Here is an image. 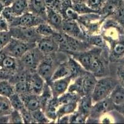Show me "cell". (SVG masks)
<instances>
[{"label":"cell","instance_id":"obj_1","mask_svg":"<svg viewBox=\"0 0 124 124\" xmlns=\"http://www.w3.org/2000/svg\"><path fill=\"white\" fill-rule=\"evenodd\" d=\"M102 48L93 47L80 53L72 55L85 70L96 77H102L105 73V65L101 58Z\"/></svg>","mask_w":124,"mask_h":124},{"label":"cell","instance_id":"obj_2","mask_svg":"<svg viewBox=\"0 0 124 124\" xmlns=\"http://www.w3.org/2000/svg\"><path fill=\"white\" fill-rule=\"evenodd\" d=\"M116 85V80L110 77H100L97 79L91 94L93 103L109 97Z\"/></svg>","mask_w":124,"mask_h":124},{"label":"cell","instance_id":"obj_3","mask_svg":"<svg viewBox=\"0 0 124 124\" xmlns=\"http://www.w3.org/2000/svg\"><path fill=\"white\" fill-rule=\"evenodd\" d=\"M44 57L45 55L35 46L27 51L19 58L20 65L29 72H35Z\"/></svg>","mask_w":124,"mask_h":124},{"label":"cell","instance_id":"obj_4","mask_svg":"<svg viewBox=\"0 0 124 124\" xmlns=\"http://www.w3.org/2000/svg\"><path fill=\"white\" fill-rule=\"evenodd\" d=\"M35 46L36 44L26 42L12 37L7 45L3 48L1 52H3L6 55L19 59L27 51Z\"/></svg>","mask_w":124,"mask_h":124},{"label":"cell","instance_id":"obj_5","mask_svg":"<svg viewBox=\"0 0 124 124\" xmlns=\"http://www.w3.org/2000/svg\"><path fill=\"white\" fill-rule=\"evenodd\" d=\"M11 37L28 43L36 44L41 36L37 32L35 27H25L21 26L9 27Z\"/></svg>","mask_w":124,"mask_h":124},{"label":"cell","instance_id":"obj_6","mask_svg":"<svg viewBox=\"0 0 124 124\" xmlns=\"http://www.w3.org/2000/svg\"><path fill=\"white\" fill-rule=\"evenodd\" d=\"M46 22L43 18L38 16L37 14L30 11L25 12L21 16H18L14 18L9 22V27L21 26L25 27H35L37 26Z\"/></svg>","mask_w":124,"mask_h":124},{"label":"cell","instance_id":"obj_7","mask_svg":"<svg viewBox=\"0 0 124 124\" xmlns=\"http://www.w3.org/2000/svg\"><path fill=\"white\" fill-rule=\"evenodd\" d=\"M54 54L45 55L36 71L48 84L50 83L53 74L59 65H56V60L54 59Z\"/></svg>","mask_w":124,"mask_h":124},{"label":"cell","instance_id":"obj_8","mask_svg":"<svg viewBox=\"0 0 124 124\" xmlns=\"http://www.w3.org/2000/svg\"><path fill=\"white\" fill-rule=\"evenodd\" d=\"M62 32L70 37L86 41V34L83 31L78 20H64Z\"/></svg>","mask_w":124,"mask_h":124},{"label":"cell","instance_id":"obj_9","mask_svg":"<svg viewBox=\"0 0 124 124\" xmlns=\"http://www.w3.org/2000/svg\"><path fill=\"white\" fill-rule=\"evenodd\" d=\"M36 47L44 55L54 54L59 51V45L53 36L41 37L36 43Z\"/></svg>","mask_w":124,"mask_h":124},{"label":"cell","instance_id":"obj_10","mask_svg":"<svg viewBox=\"0 0 124 124\" xmlns=\"http://www.w3.org/2000/svg\"><path fill=\"white\" fill-rule=\"evenodd\" d=\"M111 103L110 98L108 97L93 103L87 119H89V121L99 122V117L109 111Z\"/></svg>","mask_w":124,"mask_h":124},{"label":"cell","instance_id":"obj_11","mask_svg":"<svg viewBox=\"0 0 124 124\" xmlns=\"http://www.w3.org/2000/svg\"><path fill=\"white\" fill-rule=\"evenodd\" d=\"M72 79L70 76L51 81L48 85L51 89L53 97H58L67 91Z\"/></svg>","mask_w":124,"mask_h":124},{"label":"cell","instance_id":"obj_12","mask_svg":"<svg viewBox=\"0 0 124 124\" xmlns=\"http://www.w3.org/2000/svg\"><path fill=\"white\" fill-rule=\"evenodd\" d=\"M30 93L40 95L43 90L46 81L37 73V71L30 73L27 79Z\"/></svg>","mask_w":124,"mask_h":124},{"label":"cell","instance_id":"obj_13","mask_svg":"<svg viewBox=\"0 0 124 124\" xmlns=\"http://www.w3.org/2000/svg\"><path fill=\"white\" fill-rule=\"evenodd\" d=\"M64 18L59 11L46 7V22L49 24L56 31L62 32V26Z\"/></svg>","mask_w":124,"mask_h":124},{"label":"cell","instance_id":"obj_14","mask_svg":"<svg viewBox=\"0 0 124 124\" xmlns=\"http://www.w3.org/2000/svg\"><path fill=\"white\" fill-rule=\"evenodd\" d=\"M82 80L83 95H91L96 83L97 78L92 73L86 71L82 75Z\"/></svg>","mask_w":124,"mask_h":124},{"label":"cell","instance_id":"obj_15","mask_svg":"<svg viewBox=\"0 0 124 124\" xmlns=\"http://www.w3.org/2000/svg\"><path fill=\"white\" fill-rule=\"evenodd\" d=\"M20 95L23 101L25 107L30 112H33L37 109H41L39 95L32 93H28Z\"/></svg>","mask_w":124,"mask_h":124},{"label":"cell","instance_id":"obj_16","mask_svg":"<svg viewBox=\"0 0 124 124\" xmlns=\"http://www.w3.org/2000/svg\"><path fill=\"white\" fill-rule=\"evenodd\" d=\"M29 11L41 17L46 21V6L45 0H29Z\"/></svg>","mask_w":124,"mask_h":124},{"label":"cell","instance_id":"obj_17","mask_svg":"<svg viewBox=\"0 0 124 124\" xmlns=\"http://www.w3.org/2000/svg\"><path fill=\"white\" fill-rule=\"evenodd\" d=\"M17 59L12 57L4 55L3 58L0 61V68L10 75L14 74L18 68Z\"/></svg>","mask_w":124,"mask_h":124},{"label":"cell","instance_id":"obj_18","mask_svg":"<svg viewBox=\"0 0 124 124\" xmlns=\"http://www.w3.org/2000/svg\"><path fill=\"white\" fill-rule=\"evenodd\" d=\"M93 104L91 95H84L81 96L77 102V111L88 117Z\"/></svg>","mask_w":124,"mask_h":124},{"label":"cell","instance_id":"obj_19","mask_svg":"<svg viewBox=\"0 0 124 124\" xmlns=\"http://www.w3.org/2000/svg\"><path fill=\"white\" fill-rule=\"evenodd\" d=\"M67 63L69 67L70 76L72 79L80 76L87 71L80 64L79 62L77 61L72 57H69L68 58Z\"/></svg>","mask_w":124,"mask_h":124},{"label":"cell","instance_id":"obj_20","mask_svg":"<svg viewBox=\"0 0 124 124\" xmlns=\"http://www.w3.org/2000/svg\"><path fill=\"white\" fill-rule=\"evenodd\" d=\"M120 5V0H106L100 11V14L102 17L114 14Z\"/></svg>","mask_w":124,"mask_h":124},{"label":"cell","instance_id":"obj_21","mask_svg":"<svg viewBox=\"0 0 124 124\" xmlns=\"http://www.w3.org/2000/svg\"><path fill=\"white\" fill-rule=\"evenodd\" d=\"M109 96L112 103L116 106L124 104V86L116 85Z\"/></svg>","mask_w":124,"mask_h":124},{"label":"cell","instance_id":"obj_22","mask_svg":"<svg viewBox=\"0 0 124 124\" xmlns=\"http://www.w3.org/2000/svg\"><path fill=\"white\" fill-rule=\"evenodd\" d=\"M70 76V70L69 67L67 60L64 61L62 63H59L54 71L53 76L51 77V81L65 78ZM50 81V82H51Z\"/></svg>","mask_w":124,"mask_h":124},{"label":"cell","instance_id":"obj_23","mask_svg":"<svg viewBox=\"0 0 124 124\" xmlns=\"http://www.w3.org/2000/svg\"><path fill=\"white\" fill-rule=\"evenodd\" d=\"M77 102H74L59 105L57 110V119L62 116L70 115L77 111Z\"/></svg>","mask_w":124,"mask_h":124},{"label":"cell","instance_id":"obj_24","mask_svg":"<svg viewBox=\"0 0 124 124\" xmlns=\"http://www.w3.org/2000/svg\"><path fill=\"white\" fill-rule=\"evenodd\" d=\"M17 16L29 11V0H14L11 6Z\"/></svg>","mask_w":124,"mask_h":124},{"label":"cell","instance_id":"obj_25","mask_svg":"<svg viewBox=\"0 0 124 124\" xmlns=\"http://www.w3.org/2000/svg\"><path fill=\"white\" fill-rule=\"evenodd\" d=\"M15 93L14 85L7 79L0 81V95L9 97Z\"/></svg>","mask_w":124,"mask_h":124},{"label":"cell","instance_id":"obj_26","mask_svg":"<svg viewBox=\"0 0 124 124\" xmlns=\"http://www.w3.org/2000/svg\"><path fill=\"white\" fill-rule=\"evenodd\" d=\"M37 32L41 37H48L51 36L54 34L56 30L46 22H44L35 27Z\"/></svg>","mask_w":124,"mask_h":124},{"label":"cell","instance_id":"obj_27","mask_svg":"<svg viewBox=\"0 0 124 124\" xmlns=\"http://www.w3.org/2000/svg\"><path fill=\"white\" fill-rule=\"evenodd\" d=\"M80 97V95L76 94V93L67 91V92L62 94L61 95L57 97V100H58L59 105H61V104L70 103V102H78Z\"/></svg>","mask_w":124,"mask_h":124},{"label":"cell","instance_id":"obj_28","mask_svg":"<svg viewBox=\"0 0 124 124\" xmlns=\"http://www.w3.org/2000/svg\"><path fill=\"white\" fill-rule=\"evenodd\" d=\"M12 110L9 97L0 95V116L9 115Z\"/></svg>","mask_w":124,"mask_h":124},{"label":"cell","instance_id":"obj_29","mask_svg":"<svg viewBox=\"0 0 124 124\" xmlns=\"http://www.w3.org/2000/svg\"><path fill=\"white\" fill-rule=\"evenodd\" d=\"M9 99L13 109L20 111L25 107L24 104H23V102L21 98V95L18 94L17 93H14V94H12L9 97Z\"/></svg>","mask_w":124,"mask_h":124},{"label":"cell","instance_id":"obj_30","mask_svg":"<svg viewBox=\"0 0 124 124\" xmlns=\"http://www.w3.org/2000/svg\"><path fill=\"white\" fill-rule=\"evenodd\" d=\"M31 112V115L33 117L35 123H38V124H46V123H50L51 121L46 115L44 111L41 109H37L36 111H33Z\"/></svg>","mask_w":124,"mask_h":124},{"label":"cell","instance_id":"obj_31","mask_svg":"<svg viewBox=\"0 0 124 124\" xmlns=\"http://www.w3.org/2000/svg\"><path fill=\"white\" fill-rule=\"evenodd\" d=\"M14 85L15 93H17L19 95H23V94L30 93L27 80L17 81L14 83Z\"/></svg>","mask_w":124,"mask_h":124},{"label":"cell","instance_id":"obj_32","mask_svg":"<svg viewBox=\"0 0 124 124\" xmlns=\"http://www.w3.org/2000/svg\"><path fill=\"white\" fill-rule=\"evenodd\" d=\"M73 8L74 10L77 12V13L80 15H83V14H88L91 13H100L99 12L94 11L91 10L90 8H89L87 4L85 3H78V4H72Z\"/></svg>","mask_w":124,"mask_h":124},{"label":"cell","instance_id":"obj_33","mask_svg":"<svg viewBox=\"0 0 124 124\" xmlns=\"http://www.w3.org/2000/svg\"><path fill=\"white\" fill-rule=\"evenodd\" d=\"M88 117L80 113L77 111H75L74 113L70 114L69 123L72 124H83L86 123Z\"/></svg>","mask_w":124,"mask_h":124},{"label":"cell","instance_id":"obj_34","mask_svg":"<svg viewBox=\"0 0 124 124\" xmlns=\"http://www.w3.org/2000/svg\"><path fill=\"white\" fill-rule=\"evenodd\" d=\"M106 0H86L85 3L88 6L94 11L99 12L102 9L104 4L105 3Z\"/></svg>","mask_w":124,"mask_h":124},{"label":"cell","instance_id":"obj_35","mask_svg":"<svg viewBox=\"0 0 124 124\" xmlns=\"http://www.w3.org/2000/svg\"><path fill=\"white\" fill-rule=\"evenodd\" d=\"M9 122L13 124H23V119L20 111L13 109L9 115Z\"/></svg>","mask_w":124,"mask_h":124},{"label":"cell","instance_id":"obj_36","mask_svg":"<svg viewBox=\"0 0 124 124\" xmlns=\"http://www.w3.org/2000/svg\"><path fill=\"white\" fill-rule=\"evenodd\" d=\"M12 38L9 31H0V52Z\"/></svg>","mask_w":124,"mask_h":124},{"label":"cell","instance_id":"obj_37","mask_svg":"<svg viewBox=\"0 0 124 124\" xmlns=\"http://www.w3.org/2000/svg\"><path fill=\"white\" fill-rule=\"evenodd\" d=\"M1 15V16L3 18H4L6 20H7L8 24L14 18H16L17 16L15 14V13H14V11H13V10H12L11 6L4 7Z\"/></svg>","mask_w":124,"mask_h":124},{"label":"cell","instance_id":"obj_38","mask_svg":"<svg viewBox=\"0 0 124 124\" xmlns=\"http://www.w3.org/2000/svg\"><path fill=\"white\" fill-rule=\"evenodd\" d=\"M20 112L22 115L23 123H25V124L33 123L34 124L35 121L33 119L32 115H31V112L29 111L27 109H26L25 107L23 108L21 111H20Z\"/></svg>","mask_w":124,"mask_h":124},{"label":"cell","instance_id":"obj_39","mask_svg":"<svg viewBox=\"0 0 124 124\" xmlns=\"http://www.w3.org/2000/svg\"><path fill=\"white\" fill-rule=\"evenodd\" d=\"M112 53L114 56L119 57L124 53V43L118 42L114 45Z\"/></svg>","mask_w":124,"mask_h":124},{"label":"cell","instance_id":"obj_40","mask_svg":"<svg viewBox=\"0 0 124 124\" xmlns=\"http://www.w3.org/2000/svg\"><path fill=\"white\" fill-rule=\"evenodd\" d=\"M116 19L120 23L124 24V6H120L119 9L114 13Z\"/></svg>","mask_w":124,"mask_h":124},{"label":"cell","instance_id":"obj_41","mask_svg":"<svg viewBox=\"0 0 124 124\" xmlns=\"http://www.w3.org/2000/svg\"><path fill=\"white\" fill-rule=\"evenodd\" d=\"M9 26L8 21L3 17L0 18V31H9Z\"/></svg>","mask_w":124,"mask_h":124},{"label":"cell","instance_id":"obj_42","mask_svg":"<svg viewBox=\"0 0 124 124\" xmlns=\"http://www.w3.org/2000/svg\"><path fill=\"white\" fill-rule=\"evenodd\" d=\"M69 118L70 115H66L62 116L61 117L57 119L56 121L59 124H66V123L69 124Z\"/></svg>","mask_w":124,"mask_h":124},{"label":"cell","instance_id":"obj_43","mask_svg":"<svg viewBox=\"0 0 124 124\" xmlns=\"http://www.w3.org/2000/svg\"><path fill=\"white\" fill-rule=\"evenodd\" d=\"M10 75L8 74L7 73H6L3 70H2L0 68V81L1 80H4V79H8Z\"/></svg>","mask_w":124,"mask_h":124},{"label":"cell","instance_id":"obj_44","mask_svg":"<svg viewBox=\"0 0 124 124\" xmlns=\"http://www.w3.org/2000/svg\"><path fill=\"white\" fill-rule=\"evenodd\" d=\"M14 0H0V2L2 3L4 7L11 6L14 3Z\"/></svg>","mask_w":124,"mask_h":124},{"label":"cell","instance_id":"obj_45","mask_svg":"<svg viewBox=\"0 0 124 124\" xmlns=\"http://www.w3.org/2000/svg\"><path fill=\"white\" fill-rule=\"evenodd\" d=\"M118 75H119L122 81L124 83V70H123V69H119V71H118Z\"/></svg>","mask_w":124,"mask_h":124},{"label":"cell","instance_id":"obj_46","mask_svg":"<svg viewBox=\"0 0 124 124\" xmlns=\"http://www.w3.org/2000/svg\"><path fill=\"white\" fill-rule=\"evenodd\" d=\"M70 1L72 2V4H78V3H85L86 0H70Z\"/></svg>","mask_w":124,"mask_h":124},{"label":"cell","instance_id":"obj_47","mask_svg":"<svg viewBox=\"0 0 124 124\" xmlns=\"http://www.w3.org/2000/svg\"><path fill=\"white\" fill-rule=\"evenodd\" d=\"M4 6H3V4H2V3H1V2H0V15L1 14L2 11H3V9H4Z\"/></svg>","mask_w":124,"mask_h":124},{"label":"cell","instance_id":"obj_48","mask_svg":"<svg viewBox=\"0 0 124 124\" xmlns=\"http://www.w3.org/2000/svg\"><path fill=\"white\" fill-rule=\"evenodd\" d=\"M120 106H123V107H123V112H124V104H123V105H120Z\"/></svg>","mask_w":124,"mask_h":124}]
</instances>
